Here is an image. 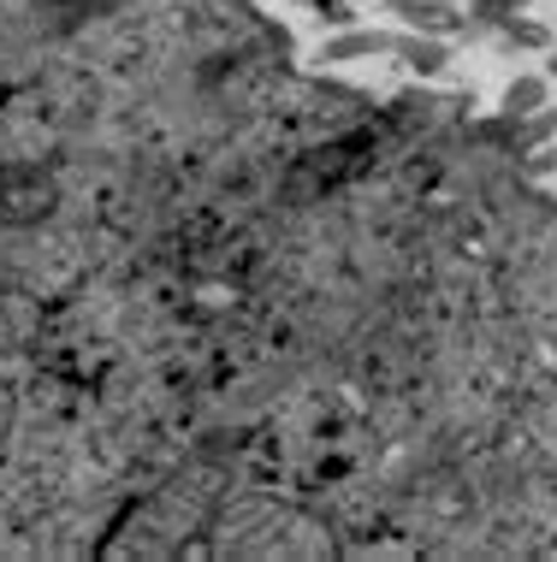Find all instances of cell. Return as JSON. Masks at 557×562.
Returning <instances> with one entry per match:
<instances>
[{
    "label": "cell",
    "instance_id": "6da1fadb",
    "mask_svg": "<svg viewBox=\"0 0 557 562\" xmlns=\"http://www.w3.org/2000/svg\"><path fill=\"white\" fill-rule=\"evenodd\" d=\"M54 207V184L42 172H0V214L7 220H36V214H48Z\"/></svg>",
    "mask_w": 557,
    "mask_h": 562
},
{
    "label": "cell",
    "instance_id": "7a4b0ae2",
    "mask_svg": "<svg viewBox=\"0 0 557 562\" xmlns=\"http://www.w3.org/2000/svg\"><path fill=\"white\" fill-rule=\"evenodd\" d=\"M7 427H12V391L0 385V438H7Z\"/></svg>",
    "mask_w": 557,
    "mask_h": 562
}]
</instances>
